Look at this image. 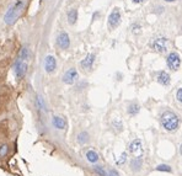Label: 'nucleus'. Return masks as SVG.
Instances as JSON below:
<instances>
[{"label": "nucleus", "mask_w": 182, "mask_h": 176, "mask_svg": "<svg viewBox=\"0 0 182 176\" xmlns=\"http://www.w3.org/2000/svg\"><path fill=\"white\" fill-rule=\"evenodd\" d=\"M30 55H31L30 48H28L27 46H24V47H21V49H20V52H19V59H20V60H24V62H26V60L30 58Z\"/></svg>", "instance_id": "nucleus-18"}, {"label": "nucleus", "mask_w": 182, "mask_h": 176, "mask_svg": "<svg viewBox=\"0 0 182 176\" xmlns=\"http://www.w3.org/2000/svg\"><path fill=\"white\" fill-rule=\"evenodd\" d=\"M27 68H28L27 63L19 59V60L15 63V65H14V74H15V78H16L17 80L24 79V76H25L26 73H27Z\"/></svg>", "instance_id": "nucleus-6"}, {"label": "nucleus", "mask_w": 182, "mask_h": 176, "mask_svg": "<svg viewBox=\"0 0 182 176\" xmlns=\"http://www.w3.org/2000/svg\"><path fill=\"white\" fill-rule=\"evenodd\" d=\"M129 166H131V170L132 171H135V172L139 171L142 169V166H143V156L139 155V156L133 158L131 160V163H129Z\"/></svg>", "instance_id": "nucleus-14"}, {"label": "nucleus", "mask_w": 182, "mask_h": 176, "mask_svg": "<svg viewBox=\"0 0 182 176\" xmlns=\"http://www.w3.org/2000/svg\"><path fill=\"white\" fill-rule=\"evenodd\" d=\"M164 2H166V3H175V2H177V0H164Z\"/></svg>", "instance_id": "nucleus-28"}, {"label": "nucleus", "mask_w": 182, "mask_h": 176, "mask_svg": "<svg viewBox=\"0 0 182 176\" xmlns=\"http://www.w3.org/2000/svg\"><path fill=\"white\" fill-rule=\"evenodd\" d=\"M78 79H79V73H78V70H76L75 68H70V69H68V70L64 73V75H63V78H62V81H63L64 84H66V85H73L74 82L78 81Z\"/></svg>", "instance_id": "nucleus-7"}, {"label": "nucleus", "mask_w": 182, "mask_h": 176, "mask_svg": "<svg viewBox=\"0 0 182 176\" xmlns=\"http://www.w3.org/2000/svg\"><path fill=\"white\" fill-rule=\"evenodd\" d=\"M9 153V145L8 144H3V145H0V158H4Z\"/></svg>", "instance_id": "nucleus-23"}, {"label": "nucleus", "mask_w": 182, "mask_h": 176, "mask_svg": "<svg viewBox=\"0 0 182 176\" xmlns=\"http://www.w3.org/2000/svg\"><path fill=\"white\" fill-rule=\"evenodd\" d=\"M66 19H68V24L69 25H75L78 21V10L76 9H70L66 14Z\"/></svg>", "instance_id": "nucleus-16"}, {"label": "nucleus", "mask_w": 182, "mask_h": 176, "mask_svg": "<svg viewBox=\"0 0 182 176\" xmlns=\"http://www.w3.org/2000/svg\"><path fill=\"white\" fill-rule=\"evenodd\" d=\"M107 174H108V176H119V174H118V171H117L116 169H110V170H107Z\"/></svg>", "instance_id": "nucleus-26"}, {"label": "nucleus", "mask_w": 182, "mask_h": 176, "mask_svg": "<svg viewBox=\"0 0 182 176\" xmlns=\"http://www.w3.org/2000/svg\"><path fill=\"white\" fill-rule=\"evenodd\" d=\"M24 8H25V2H24V0H16V2H14L10 5V8L8 9V11L5 13L4 22L6 25H14L17 21V19L20 17Z\"/></svg>", "instance_id": "nucleus-2"}, {"label": "nucleus", "mask_w": 182, "mask_h": 176, "mask_svg": "<svg viewBox=\"0 0 182 176\" xmlns=\"http://www.w3.org/2000/svg\"><path fill=\"white\" fill-rule=\"evenodd\" d=\"M121 21H122V15H121V11L118 8H115L111 14L108 15V20H107V25H108V29L110 30H116L119 25H121Z\"/></svg>", "instance_id": "nucleus-3"}, {"label": "nucleus", "mask_w": 182, "mask_h": 176, "mask_svg": "<svg viewBox=\"0 0 182 176\" xmlns=\"http://www.w3.org/2000/svg\"><path fill=\"white\" fill-rule=\"evenodd\" d=\"M127 112H128L129 116H137V115L140 112V106H139V104H137V102L129 104L128 107H127Z\"/></svg>", "instance_id": "nucleus-17"}, {"label": "nucleus", "mask_w": 182, "mask_h": 176, "mask_svg": "<svg viewBox=\"0 0 182 176\" xmlns=\"http://www.w3.org/2000/svg\"><path fill=\"white\" fill-rule=\"evenodd\" d=\"M95 58H96V55H95L94 53L86 54V57L80 62V67H81L82 69H85V70H90L91 68H93L94 63H95Z\"/></svg>", "instance_id": "nucleus-10"}, {"label": "nucleus", "mask_w": 182, "mask_h": 176, "mask_svg": "<svg viewBox=\"0 0 182 176\" xmlns=\"http://www.w3.org/2000/svg\"><path fill=\"white\" fill-rule=\"evenodd\" d=\"M36 104H37V107L38 109H41L43 111H47V106H46V102H44V100H43L42 96H40V95L36 96Z\"/></svg>", "instance_id": "nucleus-21"}, {"label": "nucleus", "mask_w": 182, "mask_h": 176, "mask_svg": "<svg viewBox=\"0 0 182 176\" xmlns=\"http://www.w3.org/2000/svg\"><path fill=\"white\" fill-rule=\"evenodd\" d=\"M89 139H90L89 133H87V132H85V131H82V132H80V133L78 134V143H79V144H81V145L86 144V143L89 142Z\"/></svg>", "instance_id": "nucleus-19"}, {"label": "nucleus", "mask_w": 182, "mask_h": 176, "mask_svg": "<svg viewBox=\"0 0 182 176\" xmlns=\"http://www.w3.org/2000/svg\"><path fill=\"white\" fill-rule=\"evenodd\" d=\"M155 170L156 171H164V172H172V167L170 165H167V164H160V165L156 166Z\"/></svg>", "instance_id": "nucleus-22"}, {"label": "nucleus", "mask_w": 182, "mask_h": 176, "mask_svg": "<svg viewBox=\"0 0 182 176\" xmlns=\"http://www.w3.org/2000/svg\"><path fill=\"white\" fill-rule=\"evenodd\" d=\"M142 149H143V144H142L140 139H134L128 145V151L132 153V154H138V153L142 151Z\"/></svg>", "instance_id": "nucleus-13"}, {"label": "nucleus", "mask_w": 182, "mask_h": 176, "mask_svg": "<svg viewBox=\"0 0 182 176\" xmlns=\"http://www.w3.org/2000/svg\"><path fill=\"white\" fill-rule=\"evenodd\" d=\"M126 161H127V153H122V155L119 156V159L116 163H117V165H123Z\"/></svg>", "instance_id": "nucleus-24"}, {"label": "nucleus", "mask_w": 182, "mask_h": 176, "mask_svg": "<svg viewBox=\"0 0 182 176\" xmlns=\"http://www.w3.org/2000/svg\"><path fill=\"white\" fill-rule=\"evenodd\" d=\"M150 47L159 53H165L167 51V38L162 37V36H157L151 40Z\"/></svg>", "instance_id": "nucleus-4"}, {"label": "nucleus", "mask_w": 182, "mask_h": 176, "mask_svg": "<svg viewBox=\"0 0 182 176\" xmlns=\"http://www.w3.org/2000/svg\"><path fill=\"white\" fill-rule=\"evenodd\" d=\"M57 69V59L53 55H47L44 58V70L48 74L54 73Z\"/></svg>", "instance_id": "nucleus-9"}, {"label": "nucleus", "mask_w": 182, "mask_h": 176, "mask_svg": "<svg viewBox=\"0 0 182 176\" xmlns=\"http://www.w3.org/2000/svg\"><path fill=\"white\" fill-rule=\"evenodd\" d=\"M166 65L170 70H178L181 67V57L177 52H170L166 58Z\"/></svg>", "instance_id": "nucleus-5"}, {"label": "nucleus", "mask_w": 182, "mask_h": 176, "mask_svg": "<svg viewBox=\"0 0 182 176\" xmlns=\"http://www.w3.org/2000/svg\"><path fill=\"white\" fill-rule=\"evenodd\" d=\"M94 171L99 175V176H108V174H107V170L104 167V166H100V165H95L94 167Z\"/></svg>", "instance_id": "nucleus-20"}, {"label": "nucleus", "mask_w": 182, "mask_h": 176, "mask_svg": "<svg viewBox=\"0 0 182 176\" xmlns=\"http://www.w3.org/2000/svg\"><path fill=\"white\" fill-rule=\"evenodd\" d=\"M156 81H157L160 85H162V86H167V85L170 84V81H171V76H170V74H169L167 71L161 70V71H159L157 75H156Z\"/></svg>", "instance_id": "nucleus-12"}, {"label": "nucleus", "mask_w": 182, "mask_h": 176, "mask_svg": "<svg viewBox=\"0 0 182 176\" xmlns=\"http://www.w3.org/2000/svg\"><path fill=\"white\" fill-rule=\"evenodd\" d=\"M176 99L180 104H182V87H180V89L176 91Z\"/></svg>", "instance_id": "nucleus-25"}, {"label": "nucleus", "mask_w": 182, "mask_h": 176, "mask_svg": "<svg viewBox=\"0 0 182 176\" xmlns=\"http://www.w3.org/2000/svg\"><path fill=\"white\" fill-rule=\"evenodd\" d=\"M85 158H86V160H87L89 163H91V164H96V163L99 161V159H100L99 154H97L95 150H93V149H90V150H87V151L85 153Z\"/></svg>", "instance_id": "nucleus-15"}, {"label": "nucleus", "mask_w": 182, "mask_h": 176, "mask_svg": "<svg viewBox=\"0 0 182 176\" xmlns=\"http://www.w3.org/2000/svg\"><path fill=\"white\" fill-rule=\"evenodd\" d=\"M160 124L167 132H176L180 128L181 118L176 112L166 110L160 115Z\"/></svg>", "instance_id": "nucleus-1"}, {"label": "nucleus", "mask_w": 182, "mask_h": 176, "mask_svg": "<svg viewBox=\"0 0 182 176\" xmlns=\"http://www.w3.org/2000/svg\"><path fill=\"white\" fill-rule=\"evenodd\" d=\"M132 2H133L134 4H143L145 0H132Z\"/></svg>", "instance_id": "nucleus-27"}, {"label": "nucleus", "mask_w": 182, "mask_h": 176, "mask_svg": "<svg viewBox=\"0 0 182 176\" xmlns=\"http://www.w3.org/2000/svg\"><path fill=\"white\" fill-rule=\"evenodd\" d=\"M52 124L55 129H59V131H64L68 126L66 123V120L62 116H53L52 117Z\"/></svg>", "instance_id": "nucleus-11"}, {"label": "nucleus", "mask_w": 182, "mask_h": 176, "mask_svg": "<svg viewBox=\"0 0 182 176\" xmlns=\"http://www.w3.org/2000/svg\"><path fill=\"white\" fill-rule=\"evenodd\" d=\"M180 153H181V154H182V143H181V144H180Z\"/></svg>", "instance_id": "nucleus-29"}, {"label": "nucleus", "mask_w": 182, "mask_h": 176, "mask_svg": "<svg viewBox=\"0 0 182 176\" xmlns=\"http://www.w3.org/2000/svg\"><path fill=\"white\" fill-rule=\"evenodd\" d=\"M57 46L63 51H65L70 47V37L66 32L63 31L57 36Z\"/></svg>", "instance_id": "nucleus-8"}]
</instances>
